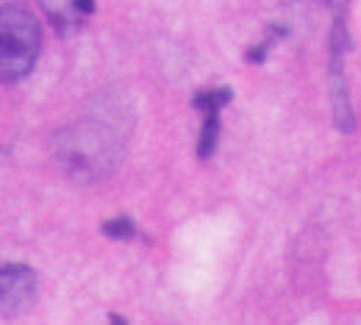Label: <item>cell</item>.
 <instances>
[{"instance_id":"cell-1","label":"cell","mask_w":361,"mask_h":325,"mask_svg":"<svg viewBox=\"0 0 361 325\" xmlns=\"http://www.w3.org/2000/svg\"><path fill=\"white\" fill-rule=\"evenodd\" d=\"M134 134V109L126 97L103 94L53 137V156L64 176L78 184L109 178L126 159Z\"/></svg>"},{"instance_id":"cell-2","label":"cell","mask_w":361,"mask_h":325,"mask_svg":"<svg viewBox=\"0 0 361 325\" xmlns=\"http://www.w3.org/2000/svg\"><path fill=\"white\" fill-rule=\"evenodd\" d=\"M42 50V28L39 20L14 3L0 8V78L6 84L25 81Z\"/></svg>"},{"instance_id":"cell-3","label":"cell","mask_w":361,"mask_h":325,"mask_svg":"<svg viewBox=\"0 0 361 325\" xmlns=\"http://www.w3.org/2000/svg\"><path fill=\"white\" fill-rule=\"evenodd\" d=\"M39 295V278L28 264L6 262L0 267V312L6 320L25 314Z\"/></svg>"},{"instance_id":"cell-4","label":"cell","mask_w":361,"mask_h":325,"mask_svg":"<svg viewBox=\"0 0 361 325\" xmlns=\"http://www.w3.org/2000/svg\"><path fill=\"white\" fill-rule=\"evenodd\" d=\"M233 100V92L228 87H209L195 94L192 106L203 114V128L197 137V159H212V153L217 150L220 142V111Z\"/></svg>"},{"instance_id":"cell-5","label":"cell","mask_w":361,"mask_h":325,"mask_svg":"<svg viewBox=\"0 0 361 325\" xmlns=\"http://www.w3.org/2000/svg\"><path fill=\"white\" fill-rule=\"evenodd\" d=\"M39 6L59 34L78 31L94 11V0H39Z\"/></svg>"},{"instance_id":"cell-6","label":"cell","mask_w":361,"mask_h":325,"mask_svg":"<svg viewBox=\"0 0 361 325\" xmlns=\"http://www.w3.org/2000/svg\"><path fill=\"white\" fill-rule=\"evenodd\" d=\"M103 233L111 239H134L136 226L131 223V217H114V220L103 223Z\"/></svg>"},{"instance_id":"cell-7","label":"cell","mask_w":361,"mask_h":325,"mask_svg":"<svg viewBox=\"0 0 361 325\" xmlns=\"http://www.w3.org/2000/svg\"><path fill=\"white\" fill-rule=\"evenodd\" d=\"M325 3H328L331 14H348V8H350V0H325Z\"/></svg>"},{"instance_id":"cell-8","label":"cell","mask_w":361,"mask_h":325,"mask_svg":"<svg viewBox=\"0 0 361 325\" xmlns=\"http://www.w3.org/2000/svg\"><path fill=\"white\" fill-rule=\"evenodd\" d=\"M109 323H111V325H128L123 317H120V314H109Z\"/></svg>"}]
</instances>
